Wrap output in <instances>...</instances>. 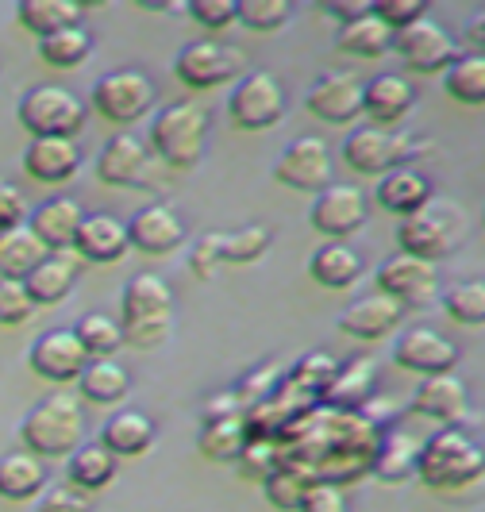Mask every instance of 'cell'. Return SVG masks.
Returning <instances> with one entry per match:
<instances>
[{"instance_id": "1", "label": "cell", "mask_w": 485, "mask_h": 512, "mask_svg": "<svg viewBox=\"0 0 485 512\" xmlns=\"http://www.w3.org/2000/svg\"><path fill=\"white\" fill-rule=\"evenodd\" d=\"M485 474V451L478 436H470L466 428H439L428 443H420L416 451V474L420 486L435 493H459V489L478 486Z\"/></svg>"}, {"instance_id": "2", "label": "cell", "mask_w": 485, "mask_h": 512, "mask_svg": "<svg viewBox=\"0 0 485 512\" xmlns=\"http://www.w3.org/2000/svg\"><path fill=\"white\" fill-rule=\"evenodd\" d=\"M20 443L35 459H70L85 443V412L70 393H51L20 420Z\"/></svg>"}, {"instance_id": "3", "label": "cell", "mask_w": 485, "mask_h": 512, "mask_svg": "<svg viewBox=\"0 0 485 512\" xmlns=\"http://www.w3.org/2000/svg\"><path fill=\"white\" fill-rule=\"evenodd\" d=\"M208 143V112L193 101L166 104L151 124L147 151L170 170H193Z\"/></svg>"}, {"instance_id": "4", "label": "cell", "mask_w": 485, "mask_h": 512, "mask_svg": "<svg viewBox=\"0 0 485 512\" xmlns=\"http://www.w3.org/2000/svg\"><path fill=\"white\" fill-rule=\"evenodd\" d=\"M16 120L24 124L31 139H77L85 131L89 108L62 85H35L20 97Z\"/></svg>"}, {"instance_id": "5", "label": "cell", "mask_w": 485, "mask_h": 512, "mask_svg": "<svg viewBox=\"0 0 485 512\" xmlns=\"http://www.w3.org/2000/svg\"><path fill=\"white\" fill-rule=\"evenodd\" d=\"M462 239V220L451 205H424L401 220L397 228V243L401 255L424 258V262H439L447 258Z\"/></svg>"}, {"instance_id": "6", "label": "cell", "mask_w": 485, "mask_h": 512, "mask_svg": "<svg viewBox=\"0 0 485 512\" xmlns=\"http://www.w3.org/2000/svg\"><path fill=\"white\" fill-rule=\"evenodd\" d=\"M285 116V89L274 74L255 70L235 81L228 97V120L239 131H270Z\"/></svg>"}, {"instance_id": "7", "label": "cell", "mask_w": 485, "mask_h": 512, "mask_svg": "<svg viewBox=\"0 0 485 512\" xmlns=\"http://www.w3.org/2000/svg\"><path fill=\"white\" fill-rule=\"evenodd\" d=\"M416 154V143L401 131H382V128H355L343 143V162L362 174V178H385L389 170L409 166Z\"/></svg>"}, {"instance_id": "8", "label": "cell", "mask_w": 485, "mask_h": 512, "mask_svg": "<svg viewBox=\"0 0 485 512\" xmlns=\"http://www.w3.org/2000/svg\"><path fill=\"white\" fill-rule=\"evenodd\" d=\"M89 104L108 124H135L154 108V81L143 70H112L93 85Z\"/></svg>"}, {"instance_id": "9", "label": "cell", "mask_w": 485, "mask_h": 512, "mask_svg": "<svg viewBox=\"0 0 485 512\" xmlns=\"http://www.w3.org/2000/svg\"><path fill=\"white\" fill-rule=\"evenodd\" d=\"M174 74L193 93L220 89V85H228V81L243 74V54L235 51V47H224V43H212V39L185 43L178 58H174Z\"/></svg>"}, {"instance_id": "10", "label": "cell", "mask_w": 485, "mask_h": 512, "mask_svg": "<svg viewBox=\"0 0 485 512\" xmlns=\"http://www.w3.org/2000/svg\"><path fill=\"white\" fill-rule=\"evenodd\" d=\"M97 178L112 189H154V154L135 131H120L97 154Z\"/></svg>"}, {"instance_id": "11", "label": "cell", "mask_w": 485, "mask_h": 512, "mask_svg": "<svg viewBox=\"0 0 485 512\" xmlns=\"http://www.w3.org/2000/svg\"><path fill=\"white\" fill-rule=\"evenodd\" d=\"M378 293L401 308H428L439 297V282H435V262L412 255H389L378 266Z\"/></svg>"}, {"instance_id": "12", "label": "cell", "mask_w": 485, "mask_h": 512, "mask_svg": "<svg viewBox=\"0 0 485 512\" xmlns=\"http://www.w3.org/2000/svg\"><path fill=\"white\" fill-rule=\"evenodd\" d=\"M274 178L281 185H289V189H297V193H320V189H328L332 185V151H328V143L324 139H316V135H301V139H293L281 158L274 162Z\"/></svg>"}, {"instance_id": "13", "label": "cell", "mask_w": 485, "mask_h": 512, "mask_svg": "<svg viewBox=\"0 0 485 512\" xmlns=\"http://www.w3.org/2000/svg\"><path fill=\"white\" fill-rule=\"evenodd\" d=\"M393 51L405 58L412 74H443L455 62V39L439 20L424 16L393 35Z\"/></svg>"}, {"instance_id": "14", "label": "cell", "mask_w": 485, "mask_h": 512, "mask_svg": "<svg viewBox=\"0 0 485 512\" xmlns=\"http://www.w3.org/2000/svg\"><path fill=\"white\" fill-rule=\"evenodd\" d=\"M305 108L316 116V120L335 124V128L355 124L358 116H362V81H358L351 70L320 74L316 81H312V89H308Z\"/></svg>"}, {"instance_id": "15", "label": "cell", "mask_w": 485, "mask_h": 512, "mask_svg": "<svg viewBox=\"0 0 485 512\" xmlns=\"http://www.w3.org/2000/svg\"><path fill=\"white\" fill-rule=\"evenodd\" d=\"M85 362L89 359H85V351H81V343H77V335L70 332V328H51V332H43L31 343V351H27L31 374L54 385L77 382V374L85 370Z\"/></svg>"}, {"instance_id": "16", "label": "cell", "mask_w": 485, "mask_h": 512, "mask_svg": "<svg viewBox=\"0 0 485 512\" xmlns=\"http://www.w3.org/2000/svg\"><path fill=\"white\" fill-rule=\"evenodd\" d=\"M366 197L358 193L355 185H328V189H320L316 193V201L308 208V224L320 231V235H328V239H347V235H355L362 224H366Z\"/></svg>"}, {"instance_id": "17", "label": "cell", "mask_w": 485, "mask_h": 512, "mask_svg": "<svg viewBox=\"0 0 485 512\" xmlns=\"http://www.w3.org/2000/svg\"><path fill=\"white\" fill-rule=\"evenodd\" d=\"M393 362L401 370L420 374V378H435V374H451L455 370L459 347L447 335L435 332V328H409L393 347Z\"/></svg>"}, {"instance_id": "18", "label": "cell", "mask_w": 485, "mask_h": 512, "mask_svg": "<svg viewBox=\"0 0 485 512\" xmlns=\"http://www.w3.org/2000/svg\"><path fill=\"white\" fill-rule=\"evenodd\" d=\"M412 108H416V89L409 77L378 74L362 81V116L370 120V128L397 131L401 120H409Z\"/></svg>"}, {"instance_id": "19", "label": "cell", "mask_w": 485, "mask_h": 512, "mask_svg": "<svg viewBox=\"0 0 485 512\" xmlns=\"http://www.w3.org/2000/svg\"><path fill=\"white\" fill-rule=\"evenodd\" d=\"M185 243V224L170 205H147L131 216L128 224V247L139 255L166 258Z\"/></svg>"}, {"instance_id": "20", "label": "cell", "mask_w": 485, "mask_h": 512, "mask_svg": "<svg viewBox=\"0 0 485 512\" xmlns=\"http://www.w3.org/2000/svg\"><path fill=\"white\" fill-rule=\"evenodd\" d=\"M128 224L112 212H85L81 228L74 235V255L81 262H97V266H112L128 255Z\"/></svg>"}, {"instance_id": "21", "label": "cell", "mask_w": 485, "mask_h": 512, "mask_svg": "<svg viewBox=\"0 0 485 512\" xmlns=\"http://www.w3.org/2000/svg\"><path fill=\"white\" fill-rule=\"evenodd\" d=\"M374 370L378 362L358 355V359H347L335 366L332 382L324 385V393L316 397L320 409L328 412H358L370 397H374Z\"/></svg>"}, {"instance_id": "22", "label": "cell", "mask_w": 485, "mask_h": 512, "mask_svg": "<svg viewBox=\"0 0 485 512\" xmlns=\"http://www.w3.org/2000/svg\"><path fill=\"white\" fill-rule=\"evenodd\" d=\"M81 205L74 197H51L27 216V228L31 235L43 243L47 255H62V251H74V235L81 228Z\"/></svg>"}, {"instance_id": "23", "label": "cell", "mask_w": 485, "mask_h": 512, "mask_svg": "<svg viewBox=\"0 0 485 512\" xmlns=\"http://www.w3.org/2000/svg\"><path fill=\"white\" fill-rule=\"evenodd\" d=\"M77 278H81V258L74 251H62V255L43 258L24 278V289L27 297L35 301V308H51V305H62L74 293Z\"/></svg>"}, {"instance_id": "24", "label": "cell", "mask_w": 485, "mask_h": 512, "mask_svg": "<svg viewBox=\"0 0 485 512\" xmlns=\"http://www.w3.org/2000/svg\"><path fill=\"white\" fill-rule=\"evenodd\" d=\"M401 320H405V308L374 289V293L358 297L355 305H347V312H343L335 324H339V332H347L351 339H366V343H370V339L389 335Z\"/></svg>"}, {"instance_id": "25", "label": "cell", "mask_w": 485, "mask_h": 512, "mask_svg": "<svg viewBox=\"0 0 485 512\" xmlns=\"http://www.w3.org/2000/svg\"><path fill=\"white\" fill-rule=\"evenodd\" d=\"M158 439V424H154L147 412L139 409H120L108 416V424L101 428V447L112 451L116 459H135V455H147Z\"/></svg>"}, {"instance_id": "26", "label": "cell", "mask_w": 485, "mask_h": 512, "mask_svg": "<svg viewBox=\"0 0 485 512\" xmlns=\"http://www.w3.org/2000/svg\"><path fill=\"white\" fill-rule=\"evenodd\" d=\"M81 170V151L74 139H31L24 154V174L43 185H62Z\"/></svg>"}, {"instance_id": "27", "label": "cell", "mask_w": 485, "mask_h": 512, "mask_svg": "<svg viewBox=\"0 0 485 512\" xmlns=\"http://www.w3.org/2000/svg\"><path fill=\"white\" fill-rule=\"evenodd\" d=\"M409 409L416 416H428L435 424H455L462 412H466V385L455 374H435V378H424L412 393Z\"/></svg>"}, {"instance_id": "28", "label": "cell", "mask_w": 485, "mask_h": 512, "mask_svg": "<svg viewBox=\"0 0 485 512\" xmlns=\"http://www.w3.org/2000/svg\"><path fill=\"white\" fill-rule=\"evenodd\" d=\"M424 205H432V181L424 178L420 170L401 166V170H389L385 178H378V208L393 212V216H412Z\"/></svg>"}, {"instance_id": "29", "label": "cell", "mask_w": 485, "mask_h": 512, "mask_svg": "<svg viewBox=\"0 0 485 512\" xmlns=\"http://www.w3.org/2000/svg\"><path fill=\"white\" fill-rule=\"evenodd\" d=\"M124 320H170L174 312V289L158 274H135L120 293Z\"/></svg>"}, {"instance_id": "30", "label": "cell", "mask_w": 485, "mask_h": 512, "mask_svg": "<svg viewBox=\"0 0 485 512\" xmlns=\"http://www.w3.org/2000/svg\"><path fill=\"white\" fill-rule=\"evenodd\" d=\"M308 278L324 289H351L362 278V255L339 239H328L308 258Z\"/></svg>"}, {"instance_id": "31", "label": "cell", "mask_w": 485, "mask_h": 512, "mask_svg": "<svg viewBox=\"0 0 485 512\" xmlns=\"http://www.w3.org/2000/svg\"><path fill=\"white\" fill-rule=\"evenodd\" d=\"M416 451H420V443L409 436V432H401V428H385L378 443H374V459H370V470L389 482V486H397V482H409L412 474H416Z\"/></svg>"}, {"instance_id": "32", "label": "cell", "mask_w": 485, "mask_h": 512, "mask_svg": "<svg viewBox=\"0 0 485 512\" xmlns=\"http://www.w3.org/2000/svg\"><path fill=\"white\" fill-rule=\"evenodd\" d=\"M120 470V459L112 451H104L101 443H81L70 462H66V486H74L77 493H101L104 486H112Z\"/></svg>"}, {"instance_id": "33", "label": "cell", "mask_w": 485, "mask_h": 512, "mask_svg": "<svg viewBox=\"0 0 485 512\" xmlns=\"http://www.w3.org/2000/svg\"><path fill=\"white\" fill-rule=\"evenodd\" d=\"M47 489V462L20 451L0 455V497L4 501H31Z\"/></svg>"}, {"instance_id": "34", "label": "cell", "mask_w": 485, "mask_h": 512, "mask_svg": "<svg viewBox=\"0 0 485 512\" xmlns=\"http://www.w3.org/2000/svg\"><path fill=\"white\" fill-rule=\"evenodd\" d=\"M77 389L93 405H116V401L128 397L131 374L116 359H89L85 370L77 374Z\"/></svg>"}, {"instance_id": "35", "label": "cell", "mask_w": 485, "mask_h": 512, "mask_svg": "<svg viewBox=\"0 0 485 512\" xmlns=\"http://www.w3.org/2000/svg\"><path fill=\"white\" fill-rule=\"evenodd\" d=\"M16 20L35 39H47L54 31L81 24V8H77V0H20L16 4Z\"/></svg>"}, {"instance_id": "36", "label": "cell", "mask_w": 485, "mask_h": 512, "mask_svg": "<svg viewBox=\"0 0 485 512\" xmlns=\"http://www.w3.org/2000/svg\"><path fill=\"white\" fill-rule=\"evenodd\" d=\"M335 47L343 54H351V58H382L385 51H393V31L374 12H366L351 24H339Z\"/></svg>"}, {"instance_id": "37", "label": "cell", "mask_w": 485, "mask_h": 512, "mask_svg": "<svg viewBox=\"0 0 485 512\" xmlns=\"http://www.w3.org/2000/svg\"><path fill=\"white\" fill-rule=\"evenodd\" d=\"M43 258H47V251H43V243L31 235L27 224L0 231V278H8V282H24Z\"/></svg>"}, {"instance_id": "38", "label": "cell", "mask_w": 485, "mask_h": 512, "mask_svg": "<svg viewBox=\"0 0 485 512\" xmlns=\"http://www.w3.org/2000/svg\"><path fill=\"white\" fill-rule=\"evenodd\" d=\"M443 89L459 104L482 108L485 104V58L482 54H455V62L443 70Z\"/></svg>"}, {"instance_id": "39", "label": "cell", "mask_w": 485, "mask_h": 512, "mask_svg": "<svg viewBox=\"0 0 485 512\" xmlns=\"http://www.w3.org/2000/svg\"><path fill=\"white\" fill-rule=\"evenodd\" d=\"M70 332L77 335L85 359H116V351L124 347L120 320H112V316H104V312H85Z\"/></svg>"}, {"instance_id": "40", "label": "cell", "mask_w": 485, "mask_h": 512, "mask_svg": "<svg viewBox=\"0 0 485 512\" xmlns=\"http://www.w3.org/2000/svg\"><path fill=\"white\" fill-rule=\"evenodd\" d=\"M89 54H93V35H89L85 24L66 27V31H54L47 39H39V58L47 66H54V70H77Z\"/></svg>"}, {"instance_id": "41", "label": "cell", "mask_w": 485, "mask_h": 512, "mask_svg": "<svg viewBox=\"0 0 485 512\" xmlns=\"http://www.w3.org/2000/svg\"><path fill=\"white\" fill-rule=\"evenodd\" d=\"M247 447V428L243 416H228V420H205L201 436H197V451L212 462H235Z\"/></svg>"}, {"instance_id": "42", "label": "cell", "mask_w": 485, "mask_h": 512, "mask_svg": "<svg viewBox=\"0 0 485 512\" xmlns=\"http://www.w3.org/2000/svg\"><path fill=\"white\" fill-rule=\"evenodd\" d=\"M312 486H316V482L308 478L305 470H297V466H289V462L274 466V470L262 478L266 501H270L278 512H301V505H305V497Z\"/></svg>"}, {"instance_id": "43", "label": "cell", "mask_w": 485, "mask_h": 512, "mask_svg": "<svg viewBox=\"0 0 485 512\" xmlns=\"http://www.w3.org/2000/svg\"><path fill=\"white\" fill-rule=\"evenodd\" d=\"M270 228L266 224H251V228H239L231 235H216V251H220V262H235V266H247V262H258V258L270 251Z\"/></svg>"}, {"instance_id": "44", "label": "cell", "mask_w": 485, "mask_h": 512, "mask_svg": "<svg viewBox=\"0 0 485 512\" xmlns=\"http://www.w3.org/2000/svg\"><path fill=\"white\" fill-rule=\"evenodd\" d=\"M293 20V4L289 0H235V24L258 35H274Z\"/></svg>"}, {"instance_id": "45", "label": "cell", "mask_w": 485, "mask_h": 512, "mask_svg": "<svg viewBox=\"0 0 485 512\" xmlns=\"http://www.w3.org/2000/svg\"><path fill=\"white\" fill-rule=\"evenodd\" d=\"M335 366L339 362L328 355V351H308V355H301V359L289 366V374H285V382L293 385V389H301L305 397H320L324 393V385L332 382Z\"/></svg>"}, {"instance_id": "46", "label": "cell", "mask_w": 485, "mask_h": 512, "mask_svg": "<svg viewBox=\"0 0 485 512\" xmlns=\"http://www.w3.org/2000/svg\"><path fill=\"white\" fill-rule=\"evenodd\" d=\"M443 312L462 324V328H482L485 324V285L482 282H459L443 293Z\"/></svg>"}, {"instance_id": "47", "label": "cell", "mask_w": 485, "mask_h": 512, "mask_svg": "<svg viewBox=\"0 0 485 512\" xmlns=\"http://www.w3.org/2000/svg\"><path fill=\"white\" fill-rule=\"evenodd\" d=\"M39 308H35V301L27 297L24 282H8V278H0V324L4 328H20V324H27L31 316H35Z\"/></svg>"}, {"instance_id": "48", "label": "cell", "mask_w": 485, "mask_h": 512, "mask_svg": "<svg viewBox=\"0 0 485 512\" xmlns=\"http://www.w3.org/2000/svg\"><path fill=\"white\" fill-rule=\"evenodd\" d=\"M370 12L397 35V31H405L409 24L428 16V0H374Z\"/></svg>"}, {"instance_id": "49", "label": "cell", "mask_w": 485, "mask_h": 512, "mask_svg": "<svg viewBox=\"0 0 485 512\" xmlns=\"http://www.w3.org/2000/svg\"><path fill=\"white\" fill-rule=\"evenodd\" d=\"M239 462H247V466H243V474H251V478H266L274 466H281L278 439H247V447H243Z\"/></svg>"}, {"instance_id": "50", "label": "cell", "mask_w": 485, "mask_h": 512, "mask_svg": "<svg viewBox=\"0 0 485 512\" xmlns=\"http://www.w3.org/2000/svg\"><path fill=\"white\" fill-rule=\"evenodd\" d=\"M185 12L205 31H228L235 24V0H193Z\"/></svg>"}, {"instance_id": "51", "label": "cell", "mask_w": 485, "mask_h": 512, "mask_svg": "<svg viewBox=\"0 0 485 512\" xmlns=\"http://www.w3.org/2000/svg\"><path fill=\"white\" fill-rule=\"evenodd\" d=\"M120 332H124V343L139 347V351H151V347L170 339V320H124Z\"/></svg>"}, {"instance_id": "52", "label": "cell", "mask_w": 485, "mask_h": 512, "mask_svg": "<svg viewBox=\"0 0 485 512\" xmlns=\"http://www.w3.org/2000/svg\"><path fill=\"white\" fill-rule=\"evenodd\" d=\"M39 512H93V497L77 493L74 486L43 489V501H39Z\"/></svg>"}, {"instance_id": "53", "label": "cell", "mask_w": 485, "mask_h": 512, "mask_svg": "<svg viewBox=\"0 0 485 512\" xmlns=\"http://www.w3.org/2000/svg\"><path fill=\"white\" fill-rule=\"evenodd\" d=\"M24 220H27V201H24V193H20L16 185L0 181V231L20 228Z\"/></svg>"}, {"instance_id": "54", "label": "cell", "mask_w": 485, "mask_h": 512, "mask_svg": "<svg viewBox=\"0 0 485 512\" xmlns=\"http://www.w3.org/2000/svg\"><path fill=\"white\" fill-rule=\"evenodd\" d=\"M301 512H347V501H343L339 486L316 482V486L308 489V497H305V505H301Z\"/></svg>"}, {"instance_id": "55", "label": "cell", "mask_w": 485, "mask_h": 512, "mask_svg": "<svg viewBox=\"0 0 485 512\" xmlns=\"http://www.w3.org/2000/svg\"><path fill=\"white\" fill-rule=\"evenodd\" d=\"M216 262H220V251H216V231H208V235L197 239V247H193V255H189V270H193L197 278H212Z\"/></svg>"}, {"instance_id": "56", "label": "cell", "mask_w": 485, "mask_h": 512, "mask_svg": "<svg viewBox=\"0 0 485 512\" xmlns=\"http://www.w3.org/2000/svg\"><path fill=\"white\" fill-rule=\"evenodd\" d=\"M320 8H324L332 20H339V24H351V20L370 12V0H324Z\"/></svg>"}, {"instance_id": "57", "label": "cell", "mask_w": 485, "mask_h": 512, "mask_svg": "<svg viewBox=\"0 0 485 512\" xmlns=\"http://www.w3.org/2000/svg\"><path fill=\"white\" fill-rule=\"evenodd\" d=\"M243 405L235 401V393H216L205 405V420H228V416H239Z\"/></svg>"}, {"instance_id": "58", "label": "cell", "mask_w": 485, "mask_h": 512, "mask_svg": "<svg viewBox=\"0 0 485 512\" xmlns=\"http://www.w3.org/2000/svg\"><path fill=\"white\" fill-rule=\"evenodd\" d=\"M466 43H474V54H482V43H485V12L482 8L466 20Z\"/></svg>"}]
</instances>
